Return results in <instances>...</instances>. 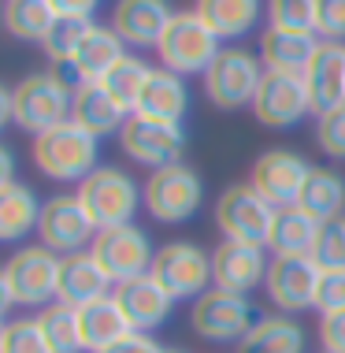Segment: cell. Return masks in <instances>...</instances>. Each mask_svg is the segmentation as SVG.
Returning <instances> with one entry per match:
<instances>
[{
  "label": "cell",
  "mask_w": 345,
  "mask_h": 353,
  "mask_svg": "<svg viewBox=\"0 0 345 353\" xmlns=\"http://www.w3.org/2000/svg\"><path fill=\"white\" fill-rule=\"evenodd\" d=\"M149 74H152V68L141 56H134V52H127L115 68L104 74V85H108V93L115 101L123 104V108L134 116V108H138V97H141V90H145V82H149Z\"/></svg>",
  "instance_id": "cell-35"
},
{
  "label": "cell",
  "mask_w": 345,
  "mask_h": 353,
  "mask_svg": "<svg viewBox=\"0 0 345 353\" xmlns=\"http://www.w3.org/2000/svg\"><path fill=\"white\" fill-rule=\"evenodd\" d=\"M312 168L315 164H309V157H301L297 149H264L249 168V186L271 208H290L301 197Z\"/></svg>",
  "instance_id": "cell-13"
},
{
  "label": "cell",
  "mask_w": 345,
  "mask_h": 353,
  "mask_svg": "<svg viewBox=\"0 0 345 353\" xmlns=\"http://www.w3.org/2000/svg\"><path fill=\"white\" fill-rule=\"evenodd\" d=\"M37 323L45 331V342H49L52 353H82V323H79V309L56 301L49 309L37 312Z\"/></svg>",
  "instance_id": "cell-33"
},
{
  "label": "cell",
  "mask_w": 345,
  "mask_h": 353,
  "mask_svg": "<svg viewBox=\"0 0 345 353\" xmlns=\"http://www.w3.org/2000/svg\"><path fill=\"white\" fill-rule=\"evenodd\" d=\"M320 227L323 223H315L304 208H297V205L279 208V212H275V227H271L267 250H271V256H312Z\"/></svg>",
  "instance_id": "cell-31"
},
{
  "label": "cell",
  "mask_w": 345,
  "mask_h": 353,
  "mask_svg": "<svg viewBox=\"0 0 345 353\" xmlns=\"http://www.w3.org/2000/svg\"><path fill=\"white\" fill-rule=\"evenodd\" d=\"M253 116L267 130L297 127L304 116H312V101H309V90H304V79L301 74L267 71L260 93H256V101H253Z\"/></svg>",
  "instance_id": "cell-16"
},
{
  "label": "cell",
  "mask_w": 345,
  "mask_h": 353,
  "mask_svg": "<svg viewBox=\"0 0 345 353\" xmlns=\"http://www.w3.org/2000/svg\"><path fill=\"white\" fill-rule=\"evenodd\" d=\"M186 112H189V85H186V79L175 74V71H167V68H152L145 90H141V97H138L134 116L182 123Z\"/></svg>",
  "instance_id": "cell-24"
},
{
  "label": "cell",
  "mask_w": 345,
  "mask_h": 353,
  "mask_svg": "<svg viewBox=\"0 0 345 353\" xmlns=\"http://www.w3.org/2000/svg\"><path fill=\"white\" fill-rule=\"evenodd\" d=\"M71 119L79 123L82 130H90V134L108 138V134H119L123 123L130 119V112L112 97L104 82H79V85H74Z\"/></svg>",
  "instance_id": "cell-23"
},
{
  "label": "cell",
  "mask_w": 345,
  "mask_h": 353,
  "mask_svg": "<svg viewBox=\"0 0 345 353\" xmlns=\"http://www.w3.org/2000/svg\"><path fill=\"white\" fill-rule=\"evenodd\" d=\"M219 52H223L219 37L208 30L205 19H200L194 8H178L175 19L167 23L164 37H160V45H156L160 68L175 71L182 79H194V74L205 79V71L216 63Z\"/></svg>",
  "instance_id": "cell-4"
},
{
  "label": "cell",
  "mask_w": 345,
  "mask_h": 353,
  "mask_svg": "<svg viewBox=\"0 0 345 353\" xmlns=\"http://www.w3.org/2000/svg\"><path fill=\"white\" fill-rule=\"evenodd\" d=\"M56 8L49 0H4V26L15 41H45L56 23Z\"/></svg>",
  "instance_id": "cell-32"
},
{
  "label": "cell",
  "mask_w": 345,
  "mask_h": 353,
  "mask_svg": "<svg viewBox=\"0 0 345 353\" xmlns=\"http://www.w3.org/2000/svg\"><path fill=\"white\" fill-rule=\"evenodd\" d=\"M149 275L175 301H197L205 290H212V253L200 250L197 242L178 238V242H167L156 250Z\"/></svg>",
  "instance_id": "cell-9"
},
{
  "label": "cell",
  "mask_w": 345,
  "mask_h": 353,
  "mask_svg": "<svg viewBox=\"0 0 345 353\" xmlns=\"http://www.w3.org/2000/svg\"><path fill=\"white\" fill-rule=\"evenodd\" d=\"M275 212H279V208L267 205L249 183H230L216 201V227L223 231V238H230V242L267 245L271 242Z\"/></svg>",
  "instance_id": "cell-10"
},
{
  "label": "cell",
  "mask_w": 345,
  "mask_h": 353,
  "mask_svg": "<svg viewBox=\"0 0 345 353\" xmlns=\"http://www.w3.org/2000/svg\"><path fill=\"white\" fill-rule=\"evenodd\" d=\"M79 323H82V346H85V353H104L112 342L127 339L134 331L115 294H108V298H101L93 305H85V309H79Z\"/></svg>",
  "instance_id": "cell-26"
},
{
  "label": "cell",
  "mask_w": 345,
  "mask_h": 353,
  "mask_svg": "<svg viewBox=\"0 0 345 353\" xmlns=\"http://www.w3.org/2000/svg\"><path fill=\"white\" fill-rule=\"evenodd\" d=\"M312 261L323 272H345V216L320 227V238L312 245Z\"/></svg>",
  "instance_id": "cell-37"
},
{
  "label": "cell",
  "mask_w": 345,
  "mask_h": 353,
  "mask_svg": "<svg viewBox=\"0 0 345 353\" xmlns=\"http://www.w3.org/2000/svg\"><path fill=\"white\" fill-rule=\"evenodd\" d=\"M115 294V283L108 279V272L97 264V256L90 250L85 253H71L63 256V268H60V298L63 305H71V309H85V305L108 298Z\"/></svg>",
  "instance_id": "cell-21"
},
{
  "label": "cell",
  "mask_w": 345,
  "mask_h": 353,
  "mask_svg": "<svg viewBox=\"0 0 345 353\" xmlns=\"http://www.w3.org/2000/svg\"><path fill=\"white\" fill-rule=\"evenodd\" d=\"M315 34L320 41L345 45V0H315Z\"/></svg>",
  "instance_id": "cell-40"
},
{
  "label": "cell",
  "mask_w": 345,
  "mask_h": 353,
  "mask_svg": "<svg viewBox=\"0 0 345 353\" xmlns=\"http://www.w3.org/2000/svg\"><path fill=\"white\" fill-rule=\"evenodd\" d=\"M315 145L331 160H345V104L315 116Z\"/></svg>",
  "instance_id": "cell-39"
},
{
  "label": "cell",
  "mask_w": 345,
  "mask_h": 353,
  "mask_svg": "<svg viewBox=\"0 0 345 353\" xmlns=\"http://www.w3.org/2000/svg\"><path fill=\"white\" fill-rule=\"evenodd\" d=\"M256 320L260 316L249 294L219 290V286L205 290L189 309V327L205 342H242L256 327Z\"/></svg>",
  "instance_id": "cell-8"
},
{
  "label": "cell",
  "mask_w": 345,
  "mask_h": 353,
  "mask_svg": "<svg viewBox=\"0 0 345 353\" xmlns=\"http://www.w3.org/2000/svg\"><path fill=\"white\" fill-rule=\"evenodd\" d=\"M41 205L26 183H0V238L19 242L41 223Z\"/></svg>",
  "instance_id": "cell-29"
},
{
  "label": "cell",
  "mask_w": 345,
  "mask_h": 353,
  "mask_svg": "<svg viewBox=\"0 0 345 353\" xmlns=\"http://www.w3.org/2000/svg\"><path fill=\"white\" fill-rule=\"evenodd\" d=\"M74 194L82 197L85 212L97 219V227H123L134 223L138 208H145V194L123 168H97L90 179H82Z\"/></svg>",
  "instance_id": "cell-7"
},
{
  "label": "cell",
  "mask_w": 345,
  "mask_h": 353,
  "mask_svg": "<svg viewBox=\"0 0 345 353\" xmlns=\"http://www.w3.org/2000/svg\"><path fill=\"white\" fill-rule=\"evenodd\" d=\"M60 268L63 256L37 245H23L8 256L0 272V309H49L60 298Z\"/></svg>",
  "instance_id": "cell-2"
},
{
  "label": "cell",
  "mask_w": 345,
  "mask_h": 353,
  "mask_svg": "<svg viewBox=\"0 0 345 353\" xmlns=\"http://www.w3.org/2000/svg\"><path fill=\"white\" fill-rule=\"evenodd\" d=\"M345 309V272H323L320 275V294H315V312L327 316V312Z\"/></svg>",
  "instance_id": "cell-41"
},
{
  "label": "cell",
  "mask_w": 345,
  "mask_h": 353,
  "mask_svg": "<svg viewBox=\"0 0 345 353\" xmlns=\"http://www.w3.org/2000/svg\"><path fill=\"white\" fill-rule=\"evenodd\" d=\"M71 108H74V85L60 71H30L8 90V119L30 138H41L45 130L67 123Z\"/></svg>",
  "instance_id": "cell-1"
},
{
  "label": "cell",
  "mask_w": 345,
  "mask_h": 353,
  "mask_svg": "<svg viewBox=\"0 0 345 353\" xmlns=\"http://www.w3.org/2000/svg\"><path fill=\"white\" fill-rule=\"evenodd\" d=\"M264 74H267V68H264L260 52L242 49V45H227L216 56L212 68L205 71V97L219 112L253 108L256 93L264 85Z\"/></svg>",
  "instance_id": "cell-5"
},
{
  "label": "cell",
  "mask_w": 345,
  "mask_h": 353,
  "mask_svg": "<svg viewBox=\"0 0 345 353\" xmlns=\"http://www.w3.org/2000/svg\"><path fill=\"white\" fill-rule=\"evenodd\" d=\"M97 152H101L97 134L82 130L74 119L34 138V164L52 183H82V179H90L97 171Z\"/></svg>",
  "instance_id": "cell-3"
},
{
  "label": "cell",
  "mask_w": 345,
  "mask_h": 353,
  "mask_svg": "<svg viewBox=\"0 0 345 353\" xmlns=\"http://www.w3.org/2000/svg\"><path fill=\"white\" fill-rule=\"evenodd\" d=\"M119 145L123 152L141 168H171L182 164L186 152V130L182 123H167V119H149V116H130L119 130Z\"/></svg>",
  "instance_id": "cell-14"
},
{
  "label": "cell",
  "mask_w": 345,
  "mask_h": 353,
  "mask_svg": "<svg viewBox=\"0 0 345 353\" xmlns=\"http://www.w3.org/2000/svg\"><path fill=\"white\" fill-rule=\"evenodd\" d=\"M90 30H93V19L60 15V19L52 23V30L45 34V41H41V49H45V56H49V63H56V68H71Z\"/></svg>",
  "instance_id": "cell-34"
},
{
  "label": "cell",
  "mask_w": 345,
  "mask_h": 353,
  "mask_svg": "<svg viewBox=\"0 0 345 353\" xmlns=\"http://www.w3.org/2000/svg\"><path fill=\"white\" fill-rule=\"evenodd\" d=\"M104 353H164V346H160L152 335H141V331H130L127 339H119V342H112Z\"/></svg>",
  "instance_id": "cell-43"
},
{
  "label": "cell",
  "mask_w": 345,
  "mask_h": 353,
  "mask_svg": "<svg viewBox=\"0 0 345 353\" xmlns=\"http://www.w3.org/2000/svg\"><path fill=\"white\" fill-rule=\"evenodd\" d=\"M320 275L323 268L312 256H271L267 268V301L282 312V316H301L315 309V294H320Z\"/></svg>",
  "instance_id": "cell-15"
},
{
  "label": "cell",
  "mask_w": 345,
  "mask_h": 353,
  "mask_svg": "<svg viewBox=\"0 0 345 353\" xmlns=\"http://www.w3.org/2000/svg\"><path fill=\"white\" fill-rule=\"evenodd\" d=\"M304 90H309L315 116L345 104V45L342 41H320L309 71H304Z\"/></svg>",
  "instance_id": "cell-19"
},
{
  "label": "cell",
  "mask_w": 345,
  "mask_h": 353,
  "mask_svg": "<svg viewBox=\"0 0 345 353\" xmlns=\"http://www.w3.org/2000/svg\"><path fill=\"white\" fill-rule=\"evenodd\" d=\"M194 12L219 41H242L264 19V0H197Z\"/></svg>",
  "instance_id": "cell-25"
},
{
  "label": "cell",
  "mask_w": 345,
  "mask_h": 353,
  "mask_svg": "<svg viewBox=\"0 0 345 353\" xmlns=\"http://www.w3.org/2000/svg\"><path fill=\"white\" fill-rule=\"evenodd\" d=\"M320 353H323V350H320Z\"/></svg>",
  "instance_id": "cell-47"
},
{
  "label": "cell",
  "mask_w": 345,
  "mask_h": 353,
  "mask_svg": "<svg viewBox=\"0 0 345 353\" xmlns=\"http://www.w3.org/2000/svg\"><path fill=\"white\" fill-rule=\"evenodd\" d=\"M56 8V15H74V19H93V12L101 8V0H49Z\"/></svg>",
  "instance_id": "cell-44"
},
{
  "label": "cell",
  "mask_w": 345,
  "mask_h": 353,
  "mask_svg": "<svg viewBox=\"0 0 345 353\" xmlns=\"http://www.w3.org/2000/svg\"><path fill=\"white\" fill-rule=\"evenodd\" d=\"M320 346L323 353H345V309L320 316Z\"/></svg>",
  "instance_id": "cell-42"
},
{
  "label": "cell",
  "mask_w": 345,
  "mask_h": 353,
  "mask_svg": "<svg viewBox=\"0 0 345 353\" xmlns=\"http://www.w3.org/2000/svg\"><path fill=\"white\" fill-rule=\"evenodd\" d=\"M115 298H119L123 312H127L130 327L141 331V335H149L160 323H167L171 309H175V298H171L152 275H141V279H134V283L115 286Z\"/></svg>",
  "instance_id": "cell-22"
},
{
  "label": "cell",
  "mask_w": 345,
  "mask_h": 353,
  "mask_svg": "<svg viewBox=\"0 0 345 353\" xmlns=\"http://www.w3.org/2000/svg\"><path fill=\"white\" fill-rule=\"evenodd\" d=\"M297 208H304L315 223H331V219L345 216V179L334 168H312L309 183H304Z\"/></svg>",
  "instance_id": "cell-30"
},
{
  "label": "cell",
  "mask_w": 345,
  "mask_h": 353,
  "mask_svg": "<svg viewBox=\"0 0 345 353\" xmlns=\"http://www.w3.org/2000/svg\"><path fill=\"white\" fill-rule=\"evenodd\" d=\"M141 194H145V212L156 223L178 227V223H189L205 205V179L189 164H171V168L149 171Z\"/></svg>",
  "instance_id": "cell-6"
},
{
  "label": "cell",
  "mask_w": 345,
  "mask_h": 353,
  "mask_svg": "<svg viewBox=\"0 0 345 353\" xmlns=\"http://www.w3.org/2000/svg\"><path fill=\"white\" fill-rule=\"evenodd\" d=\"M97 219L85 212L79 194H56L41 205V223H37V238L45 250H52L56 256H71L85 253L97 238Z\"/></svg>",
  "instance_id": "cell-11"
},
{
  "label": "cell",
  "mask_w": 345,
  "mask_h": 353,
  "mask_svg": "<svg viewBox=\"0 0 345 353\" xmlns=\"http://www.w3.org/2000/svg\"><path fill=\"white\" fill-rule=\"evenodd\" d=\"M320 49V34L312 30H286V26H271L260 34V60L267 71L279 74H301L309 71L312 56Z\"/></svg>",
  "instance_id": "cell-20"
},
{
  "label": "cell",
  "mask_w": 345,
  "mask_h": 353,
  "mask_svg": "<svg viewBox=\"0 0 345 353\" xmlns=\"http://www.w3.org/2000/svg\"><path fill=\"white\" fill-rule=\"evenodd\" d=\"M267 245H249V242H223L212 250V286L234 294H253L256 286L267 283Z\"/></svg>",
  "instance_id": "cell-17"
},
{
  "label": "cell",
  "mask_w": 345,
  "mask_h": 353,
  "mask_svg": "<svg viewBox=\"0 0 345 353\" xmlns=\"http://www.w3.org/2000/svg\"><path fill=\"white\" fill-rule=\"evenodd\" d=\"M123 37L112 30V26H101V23H93V30L85 34V41H82V49L79 56H74V63L67 71L74 74L79 82H104V74H108L115 63L127 56V49H123Z\"/></svg>",
  "instance_id": "cell-27"
},
{
  "label": "cell",
  "mask_w": 345,
  "mask_h": 353,
  "mask_svg": "<svg viewBox=\"0 0 345 353\" xmlns=\"http://www.w3.org/2000/svg\"><path fill=\"white\" fill-rule=\"evenodd\" d=\"M0 353H52L37 316H15L0 327Z\"/></svg>",
  "instance_id": "cell-36"
},
{
  "label": "cell",
  "mask_w": 345,
  "mask_h": 353,
  "mask_svg": "<svg viewBox=\"0 0 345 353\" xmlns=\"http://www.w3.org/2000/svg\"><path fill=\"white\" fill-rule=\"evenodd\" d=\"M309 350V331L297 316H260L256 327L238 342V353H304Z\"/></svg>",
  "instance_id": "cell-28"
},
{
  "label": "cell",
  "mask_w": 345,
  "mask_h": 353,
  "mask_svg": "<svg viewBox=\"0 0 345 353\" xmlns=\"http://www.w3.org/2000/svg\"><path fill=\"white\" fill-rule=\"evenodd\" d=\"M164 353H182V350H164Z\"/></svg>",
  "instance_id": "cell-46"
},
{
  "label": "cell",
  "mask_w": 345,
  "mask_h": 353,
  "mask_svg": "<svg viewBox=\"0 0 345 353\" xmlns=\"http://www.w3.org/2000/svg\"><path fill=\"white\" fill-rule=\"evenodd\" d=\"M0 179H4V183H15L12 179V149L0 152Z\"/></svg>",
  "instance_id": "cell-45"
},
{
  "label": "cell",
  "mask_w": 345,
  "mask_h": 353,
  "mask_svg": "<svg viewBox=\"0 0 345 353\" xmlns=\"http://www.w3.org/2000/svg\"><path fill=\"white\" fill-rule=\"evenodd\" d=\"M90 253L97 256V264L108 272V279L115 286L123 283H134L141 275L152 272V261H156V250H152L149 234L134 223H123V227H104L93 238Z\"/></svg>",
  "instance_id": "cell-12"
},
{
  "label": "cell",
  "mask_w": 345,
  "mask_h": 353,
  "mask_svg": "<svg viewBox=\"0 0 345 353\" xmlns=\"http://www.w3.org/2000/svg\"><path fill=\"white\" fill-rule=\"evenodd\" d=\"M267 15H271V26L315 34V0H267Z\"/></svg>",
  "instance_id": "cell-38"
},
{
  "label": "cell",
  "mask_w": 345,
  "mask_h": 353,
  "mask_svg": "<svg viewBox=\"0 0 345 353\" xmlns=\"http://www.w3.org/2000/svg\"><path fill=\"white\" fill-rule=\"evenodd\" d=\"M171 19H175L171 0H115L112 30L134 49H156Z\"/></svg>",
  "instance_id": "cell-18"
}]
</instances>
